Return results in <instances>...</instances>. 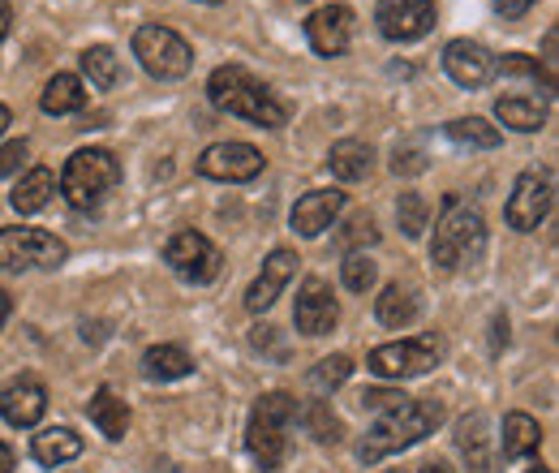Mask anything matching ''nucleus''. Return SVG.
I'll use <instances>...</instances> for the list:
<instances>
[{
  "label": "nucleus",
  "mask_w": 559,
  "mask_h": 473,
  "mask_svg": "<svg viewBox=\"0 0 559 473\" xmlns=\"http://www.w3.org/2000/svg\"><path fill=\"white\" fill-rule=\"evenodd\" d=\"M207 99L228 113V117H241L259 130H284L288 126V108L276 99L272 86H263L250 69L241 66H219L207 78Z\"/></svg>",
  "instance_id": "1"
},
{
  "label": "nucleus",
  "mask_w": 559,
  "mask_h": 473,
  "mask_svg": "<svg viewBox=\"0 0 559 473\" xmlns=\"http://www.w3.org/2000/svg\"><path fill=\"white\" fill-rule=\"evenodd\" d=\"M439 422H443V401H435V397L430 401H405L401 409H388L370 426V435L361 439L357 457H361V465H379L383 457L405 452V448L421 444L426 435H435Z\"/></svg>",
  "instance_id": "2"
},
{
  "label": "nucleus",
  "mask_w": 559,
  "mask_h": 473,
  "mask_svg": "<svg viewBox=\"0 0 559 473\" xmlns=\"http://www.w3.org/2000/svg\"><path fill=\"white\" fill-rule=\"evenodd\" d=\"M483 241H487V220H483V211H478V206H465L456 194H448V199H443V215H439V224H435V241H430L435 268L456 271L461 263L478 259Z\"/></svg>",
  "instance_id": "3"
},
{
  "label": "nucleus",
  "mask_w": 559,
  "mask_h": 473,
  "mask_svg": "<svg viewBox=\"0 0 559 473\" xmlns=\"http://www.w3.org/2000/svg\"><path fill=\"white\" fill-rule=\"evenodd\" d=\"M117 186H121V159L104 146L73 151L66 173H61V194L73 211H95Z\"/></svg>",
  "instance_id": "4"
},
{
  "label": "nucleus",
  "mask_w": 559,
  "mask_h": 473,
  "mask_svg": "<svg viewBox=\"0 0 559 473\" xmlns=\"http://www.w3.org/2000/svg\"><path fill=\"white\" fill-rule=\"evenodd\" d=\"M297 417V401L288 392H267L259 405L250 409L246 422V448L254 457V465L263 473L280 470L284 448H288V422Z\"/></svg>",
  "instance_id": "5"
},
{
  "label": "nucleus",
  "mask_w": 559,
  "mask_h": 473,
  "mask_svg": "<svg viewBox=\"0 0 559 473\" xmlns=\"http://www.w3.org/2000/svg\"><path fill=\"white\" fill-rule=\"evenodd\" d=\"M134 57L159 82H177L194 69V48L173 26H159V22H146L134 31Z\"/></svg>",
  "instance_id": "6"
},
{
  "label": "nucleus",
  "mask_w": 559,
  "mask_h": 473,
  "mask_svg": "<svg viewBox=\"0 0 559 473\" xmlns=\"http://www.w3.org/2000/svg\"><path fill=\"white\" fill-rule=\"evenodd\" d=\"M70 259V246L44 228H0V271H52Z\"/></svg>",
  "instance_id": "7"
},
{
  "label": "nucleus",
  "mask_w": 559,
  "mask_h": 473,
  "mask_svg": "<svg viewBox=\"0 0 559 473\" xmlns=\"http://www.w3.org/2000/svg\"><path fill=\"white\" fill-rule=\"evenodd\" d=\"M443 357V344L439 336H409V340H392V344H379L370 348L366 366L379 375V379H418L426 370H435Z\"/></svg>",
  "instance_id": "8"
},
{
  "label": "nucleus",
  "mask_w": 559,
  "mask_h": 473,
  "mask_svg": "<svg viewBox=\"0 0 559 473\" xmlns=\"http://www.w3.org/2000/svg\"><path fill=\"white\" fill-rule=\"evenodd\" d=\"M164 263L177 271L181 280H190V284H211L215 275H219V246L203 237V233H194V228H181V233H173L168 237V246H164Z\"/></svg>",
  "instance_id": "9"
},
{
  "label": "nucleus",
  "mask_w": 559,
  "mask_h": 473,
  "mask_svg": "<svg viewBox=\"0 0 559 473\" xmlns=\"http://www.w3.org/2000/svg\"><path fill=\"white\" fill-rule=\"evenodd\" d=\"M263 151L250 146V142H215L199 155V173L211 181H228V186H241V181H254L263 173Z\"/></svg>",
  "instance_id": "10"
},
{
  "label": "nucleus",
  "mask_w": 559,
  "mask_h": 473,
  "mask_svg": "<svg viewBox=\"0 0 559 473\" xmlns=\"http://www.w3.org/2000/svg\"><path fill=\"white\" fill-rule=\"evenodd\" d=\"M551 194H556V186H551L547 173H521L516 186H512V199H508V206H503L508 228H516V233H534V228L547 220V211H551Z\"/></svg>",
  "instance_id": "11"
},
{
  "label": "nucleus",
  "mask_w": 559,
  "mask_h": 473,
  "mask_svg": "<svg viewBox=\"0 0 559 473\" xmlns=\"http://www.w3.org/2000/svg\"><path fill=\"white\" fill-rule=\"evenodd\" d=\"M379 35L392 44H414L435 26V0H383L379 13Z\"/></svg>",
  "instance_id": "12"
},
{
  "label": "nucleus",
  "mask_w": 559,
  "mask_h": 473,
  "mask_svg": "<svg viewBox=\"0 0 559 473\" xmlns=\"http://www.w3.org/2000/svg\"><path fill=\"white\" fill-rule=\"evenodd\" d=\"M293 323H297V332H301V336H328V332L341 323V310H336V297H332L328 280L310 275V280L297 288Z\"/></svg>",
  "instance_id": "13"
},
{
  "label": "nucleus",
  "mask_w": 559,
  "mask_h": 473,
  "mask_svg": "<svg viewBox=\"0 0 559 473\" xmlns=\"http://www.w3.org/2000/svg\"><path fill=\"white\" fill-rule=\"evenodd\" d=\"M306 39L319 57H341L353 39V9L349 4H323L306 17Z\"/></svg>",
  "instance_id": "14"
},
{
  "label": "nucleus",
  "mask_w": 559,
  "mask_h": 473,
  "mask_svg": "<svg viewBox=\"0 0 559 473\" xmlns=\"http://www.w3.org/2000/svg\"><path fill=\"white\" fill-rule=\"evenodd\" d=\"M443 69H448V78L456 86H469L474 91V86H487L490 78H495V57H490L478 39H452L443 48Z\"/></svg>",
  "instance_id": "15"
},
{
  "label": "nucleus",
  "mask_w": 559,
  "mask_h": 473,
  "mask_svg": "<svg viewBox=\"0 0 559 473\" xmlns=\"http://www.w3.org/2000/svg\"><path fill=\"white\" fill-rule=\"evenodd\" d=\"M293 271H297V255H293V250H272L263 271L254 275V284L246 288V310H250V315L272 310V301L284 293V284L293 280Z\"/></svg>",
  "instance_id": "16"
},
{
  "label": "nucleus",
  "mask_w": 559,
  "mask_h": 473,
  "mask_svg": "<svg viewBox=\"0 0 559 473\" xmlns=\"http://www.w3.org/2000/svg\"><path fill=\"white\" fill-rule=\"evenodd\" d=\"M48 413V388L35 383V379H13L4 392H0V417L9 426H39V417Z\"/></svg>",
  "instance_id": "17"
},
{
  "label": "nucleus",
  "mask_w": 559,
  "mask_h": 473,
  "mask_svg": "<svg viewBox=\"0 0 559 473\" xmlns=\"http://www.w3.org/2000/svg\"><path fill=\"white\" fill-rule=\"evenodd\" d=\"M345 211V194L341 190H310V194H301L297 203H293V215H288V224H293V233H301V237H319L323 228H332V220Z\"/></svg>",
  "instance_id": "18"
},
{
  "label": "nucleus",
  "mask_w": 559,
  "mask_h": 473,
  "mask_svg": "<svg viewBox=\"0 0 559 473\" xmlns=\"http://www.w3.org/2000/svg\"><path fill=\"white\" fill-rule=\"evenodd\" d=\"M31 457H35L39 465H48V470H61V465H70V461L82 457V435L70 430V426H48V430L35 435Z\"/></svg>",
  "instance_id": "19"
},
{
  "label": "nucleus",
  "mask_w": 559,
  "mask_h": 473,
  "mask_svg": "<svg viewBox=\"0 0 559 473\" xmlns=\"http://www.w3.org/2000/svg\"><path fill=\"white\" fill-rule=\"evenodd\" d=\"M495 117L516 134H534V130L547 126V99H538V95H503L495 104Z\"/></svg>",
  "instance_id": "20"
},
{
  "label": "nucleus",
  "mask_w": 559,
  "mask_h": 473,
  "mask_svg": "<svg viewBox=\"0 0 559 473\" xmlns=\"http://www.w3.org/2000/svg\"><path fill=\"white\" fill-rule=\"evenodd\" d=\"M142 375L155 379V383H173V379L194 375V357L181 344H151L142 353Z\"/></svg>",
  "instance_id": "21"
},
{
  "label": "nucleus",
  "mask_w": 559,
  "mask_h": 473,
  "mask_svg": "<svg viewBox=\"0 0 559 473\" xmlns=\"http://www.w3.org/2000/svg\"><path fill=\"white\" fill-rule=\"evenodd\" d=\"M328 168L341 177V181H366L370 168H374V151L357 138H341L332 151H328Z\"/></svg>",
  "instance_id": "22"
},
{
  "label": "nucleus",
  "mask_w": 559,
  "mask_h": 473,
  "mask_svg": "<svg viewBox=\"0 0 559 473\" xmlns=\"http://www.w3.org/2000/svg\"><path fill=\"white\" fill-rule=\"evenodd\" d=\"M86 413H91V422L99 426V435L126 439V430H130V405H126L112 388H99V392L86 401Z\"/></svg>",
  "instance_id": "23"
},
{
  "label": "nucleus",
  "mask_w": 559,
  "mask_h": 473,
  "mask_svg": "<svg viewBox=\"0 0 559 473\" xmlns=\"http://www.w3.org/2000/svg\"><path fill=\"white\" fill-rule=\"evenodd\" d=\"M543 444V430L530 413H508L503 417V435H499V448L508 461H521V457H534Z\"/></svg>",
  "instance_id": "24"
},
{
  "label": "nucleus",
  "mask_w": 559,
  "mask_h": 473,
  "mask_svg": "<svg viewBox=\"0 0 559 473\" xmlns=\"http://www.w3.org/2000/svg\"><path fill=\"white\" fill-rule=\"evenodd\" d=\"M39 108H44L48 117H70V113H82V108H86V91H82V78H73V73H57V78L44 86V95H39Z\"/></svg>",
  "instance_id": "25"
},
{
  "label": "nucleus",
  "mask_w": 559,
  "mask_h": 473,
  "mask_svg": "<svg viewBox=\"0 0 559 473\" xmlns=\"http://www.w3.org/2000/svg\"><path fill=\"white\" fill-rule=\"evenodd\" d=\"M52 194H57V177H52V168H31V173L13 186L9 206H13V211H22V215H31V211H44Z\"/></svg>",
  "instance_id": "26"
},
{
  "label": "nucleus",
  "mask_w": 559,
  "mask_h": 473,
  "mask_svg": "<svg viewBox=\"0 0 559 473\" xmlns=\"http://www.w3.org/2000/svg\"><path fill=\"white\" fill-rule=\"evenodd\" d=\"M374 315H379L383 328H409V323L418 319V297H414V288L388 284V288L379 293V301H374Z\"/></svg>",
  "instance_id": "27"
},
{
  "label": "nucleus",
  "mask_w": 559,
  "mask_h": 473,
  "mask_svg": "<svg viewBox=\"0 0 559 473\" xmlns=\"http://www.w3.org/2000/svg\"><path fill=\"white\" fill-rule=\"evenodd\" d=\"M78 66H82V73L91 78V86H99V91H112V86L121 82V57H117L108 44L86 48V52L78 57Z\"/></svg>",
  "instance_id": "28"
},
{
  "label": "nucleus",
  "mask_w": 559,
  "mask_h": 473,
  "mask_svg": "<svg viewBox=\"0 0 559 473\" xmlns=\"http://www.w3.org/2000/svg\"><path fill=\"white\" fill-rule=\"evenodd\" d=\"M443 134L452 138L456 146H469V151H495L499 146V130L483 121V117H461V121H448Z\"/></svg>",
  "instance_id": "29"
},
{
  "label": "nucleus",
  "mask_w": 559,
  "mask_h": 473,
  "mask_svg": "<svg viewBox=\"0 0 559 473\" xmlns=\"http://www.w3.org/2000/svg\"><path fill=\"white\" fill-rule=\"evenodd\" d=\"M456 444H461V452L469 457V465H474V473H490V457H487V417H483V413H474V417H465V422L456 426Z\"/></svg>",
  "instance_id": "30"
},
{
  "label": "nucleus",
  "mask_w": 559,
  "mask_h": 473,
  "mask_svg": "<svg viewBox=\"0 0 559 473\" xmlns=\"http://www.w3.org/2000/svg\"><path fill=\"white\" fill-rule=\"evenodd\" d=\"M301 422H306V430H310L319 444H341V439H345V426H341V417L332 413L328 401H314V405L301 413Z\"/></svg>",
  "instance_id": "31"
},
{
  "label": "nucleus",
  "mask_w": 559,
  "mask_h": 473,
  "mask_svg": "<svg viewBox=\"0 0 559 473\" xmlns=\"http://www.w3.org/2000/svg\"><path fill=\"white\" fill-rule=\"evenodd\" d=\"M349 375H353V357L332 353V357H323V362L310 370V388H314V392H336Z\"/></svg>",
  "instance_id": "32"
},
{
  "label": "nucleus",
  "mask_w": 559,
  "mask_h": 473,
  "mask_svg": "<svg viewBox=\"0 0 559 473\" xmlns=\"http://www.w3.org/2000/svg\"><path fill=\"white\" fill-rule=\"evenodd\" d=\"M396 220H401V233H405V237H421V233H426V220H430V206H426L421 194H401Z\"/></svg>",
  "instance_id": "33"
},
{
  "label": "nucleus",
  "mask_w": 559,
  "mask_h": 473,
  "mask_svg": "<svg viewBox=\"0 0 559 473\" xmlns=\"http://www.w3.org/2000/svg\"><path fill=\"white\" fill-rule=\"evenodd\" d=\"M341 275H345V288H349V293H366V288L379 280V268H374L370 255L353 250L349 259H345V268H341Z\"/></svg>",
  "instance_id": "34"
},
{
  "label": "nucleus",
  "mask_w": 559,
  "mask_h": 473,
  "mask_svg": "<svg viewBox=\"0 0 559 473\" xmlns=\"http://www.w3.org/2000/svg\"><path fill=\"white\" fill-rule=\"evenodd\" d=\"M495 69H503V73H521V78H530V82H543V91H547V95L556 91V78H547L538 61H530V57H521V52H512V57L495 61Z\"/></svg>",
  "instance_id": "35"
},
{
  "label": "nucleus",
  "mask_w": 559,
  "mask_h": 473,
  "mask_svg": "<svg viewBox=\"0 0 559 473\" xmlns=\"http://www.w3.org/2000/svg\"><path fill=\"white\" fill-rule=\"evenodd\" d=\"M409 401L401 388H366L361 397H357V405L370 409V413H388V409H401Z\"/></svg>",
  "instance_id": "36"
},
{
  "label": "nucleus",
  "mask_w": 559,
  "mask_h": 473,
  "mask_svg": "<svg viewBox=\"0 0 559 473\" xmlns=\"http://www.w3.org/2000/svg\"><path fill=\"white\" fill-rule=\"evenodd\" d=\"M392 168H396L401 177H418L421 168H426V151H421L418 142H396V151H392Z\"/></svg>",
  "instance_id": "37"
},
{
  "label": "nucleus",
  "mask_w": 559,
  "mask_h": 473,
  "mask_svg": "<svg viewBox=\"0 0 559 473\" xmlns=\"http://www.w3.org/2000/svg\"><path fill=\"white\" fill-rule=\"evenodd\" d=\"M370 241H379L374 220L370 215H353L349 224H345V233H341V246H370Z\"/></svg>",
  "instance_id": "38"
},
{
  "label": "nucleus",
  "mask_w": 559,
  "mask_h": 473,
  "mask_svg": "<svg viewBox=\"0 0 559 473\" xmlns=\"http://www.w3.org/2000/svg\"><path fill=\"white\" fill-rule=\"evenodd\" d=\"M31 159V146L22 142V138H13V142H4L0 146V177H13V173H22V164Z\"/></svg>",
  "instance_id": "39"
},
{
  "label": "nucleus",
  "mask_w": 559,
  "mask_h": 473,
  "mask_svg": "<svg viewBox=\"0 0 559 473\" xmlns=\"http://www.w3.org/2000/svg\"><path fill=\"white\" fill-rule=\"evenodd\" d=\"M490 4H495V13H499V17H508V22H512V17H525L538 0H490Z\"/></svg>",
  "instance_id": "40"
},
{
  "label": "nucleus",
  "mask_w": 559,
  "mask_h": 473,
  "mask_svg": "<svg viewBox=\"0 0 559 473\" xmlns=\"http://www.w3.org/2000/svg\"><path fill=\"white\" fill-rule=\"evenodd\" d=\"M543 73L556 78V31H547V44H543Z\"/></svg>",
  "instance_id": "41"
},
{
  "label": "nucleus",
  "mask_w": 559,
  "mask_h": 473,
  "mask_svg": "<svg viewBox=\"0 0 559 473\" xmlns=\"http://www.w3.org/2000/svg\"><path fill=\"white\" fill-rule=\"evenodd\" d=\"M499 344H508V319H503V315H495V336H490V348L499 353Z\"/></svg>",
  "instance_id": "42"
},
{
  "label": "nucleus",
  "mask_w": 559,
  "mask_h": 473,
  "mask_svg": "<svg viewBox=\"0 0 559 473\" xmlns=\"http://www.w3.org/2000/svg\"><path fill=\"white\" fill-rule=\"evenodd\" d=\"M9 22H13V9H9V0H0V39L9 35Z\"/></svg>",
  "instance_id": "43"
},
{
  "label": "nucleus",
  "mask_w": 559,
  "mask_h": 473,
  "mask_svg": "<svg viewBox=\"0 0 559 473\" xmlns=\"http://www.w3.org/2000/svg\"><path fill=\"white\" fill-rule=\"evenodd\" d=\"M0 473H13V452H9V444H0Z\"/></svg>",
  "instance_id": "44"
},
{
  "label": "nucleus",
  "mask_w": 559,
  "mask_h": 473,
  "mask_svg": "<svg viewBox=\"0 0 559 473\" xmlns=\"http://www.w3.org/2000/svg\"><path fill=\"white\" fill-rule=\"evenodd\" d=\"M4 319H9V293L0 288V328H4Z\"/></svg>",
  "instance_id": "45"
},
{
  "label": "nucleus",
  "mask_w": 559,
  "mask_h": 473,
  "mask_svg": "<svg viewBox=\"0 0 559 473\" xmlns=\"http://www.w3.org/2000/svg\"><path fill=\"white\" fill-rule=\"evenodd\" d=\"M421 473H452V470L443 461H430V465H421Z\"/></svg>",
  "instance_id": "46"
},
{
  "label": "nucleus",
  "mask_w": 559,
  "mask_h": 473,
  "mask_svg": "<svg viewBox=\"0 0 559 473\" xmlns=\"http://www.w3.org/2000/svg\"><path fill=\"white\" fill-rule=\"evenodd\" d=\"M4 126H9V108L0 104V134H4Z\"/></svg>",
  "instance_id": "47"
},
{
  "label": "nucleus",
  "mask_w": 559,
  "mask_h": 473,
  "mask_svg": "<svg viewBox=\"0 0 559 473\" xmlns=\"http://www.w3.org/2000/svg\"><path fill=\"white\" fill-rule=\"evenodd\" d=\"M194 4H224V0H194Z\"/></svg>",
  "instance_id": "48"
},
{
  "label": "nucleus",
  "mask_w": 559,
  "mask_h": 473,
  "mask_svg": "<svg viewBox=\"0 0 559 473\" xmlns=\"http://www.w3.org/2000/svg\"><path fill=\"white\" fill-rule=\"evenodd\" d=\"M530 473H551V470H543V465H538V470H530Z\"/></svg>",
  "instance_id": "49"
}]
</instances>
